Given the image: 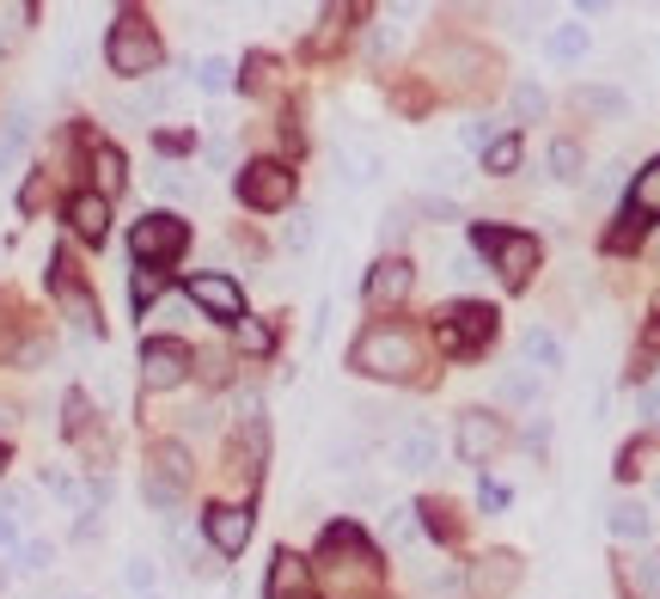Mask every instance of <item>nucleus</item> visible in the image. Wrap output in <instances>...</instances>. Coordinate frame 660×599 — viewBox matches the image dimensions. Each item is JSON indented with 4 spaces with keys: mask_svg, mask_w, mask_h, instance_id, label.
<instances>
[{
    "mask_svg": "<svg viewBox=\"0 0 660 599\" xmlns=\"http://www.w3.org/2000/svg\"><path fill=\"white\" fill-rule=\"evenodd\" d=\"M123 582L135 587L141 599H147V594H154V563H147V556H129V568H123Z\"/></svg>",
    "mask_w": 660,
    "mask_h": 599,
    "instance_id": "nucleus-36",
    "label": "nucleus"
},
{
    "mask_svg": "<svg viewBox=\"0 0 660 599\" xmlns=\"http://www.w3.org/2000/svg\"><path fill=\"white\" fill-rule=\"evenodd\" d=\"M49 288H56V300H62V312L80 324V331H98V300L86 288H80L74 276H68V263H56V276H49Z\"/></svg>",
    "mask_w": 660,
    "mask_h": 599,
    "instance_id": "nucleus-16",
    "label": "nucleus"
},
{
    "mask_svg": "<svg viewBox=\"0 0 660 599\" xmlns=\"http://www.w3.org/2000/svg\"><path fill=\"white\" fill-rule=\"evenodd\" d=\"M587 166V154L575 147V141H551V178H563V184H575Z\"/></svg>",
    "mask_w": 660,
    "mask_h": 599,
    "instance_id": "nucleus-25",
    "label": "nucleus"
},
{
    "mask_svg": "<svg viewBox=\"0 0 660 599\" xmlns=\"http://www.w3.org/2000/svg\"><path fill=\"white\" fill-rule=\"evenodd\" d=\"M514 568H520V563H514L507 551H490L483 563H471V575H465V594H471V599H502L507 582H514Z\"/></svg>",
    "mask_w": 660,
    "mask_h": 599,
    "instance_id": "nucleus-14",
    "label": "nucleus"
},
{
    "mask_svg": "<svg viewBox=\"0 0 660 599\" xmlns=\"http://www.w3.org/2000/svg\"><path fill=\"white\" fill-rule=\"evenodd\" d=\"M410 215L434 220V227H453V220H465V215H459V202H453V196H416V202H410Z\"/></svg>",
    "mask_w": 660,
    "mask_h": 599,
    "instance_id": "nucleus-27",
    "label": "nucleus"
},
{
    "mask_svg": "<svg viewBox=\"0 0 660 599\" xmlns=\"http://www.w3.org/2000/svg\"><path fill=\"white\" fill-rule=\"evenodd\" d=\"M239 343H245V349H269V324H257V319H239Z\"/></svg>",
    "mask_w": 660,
    "mask_h": 599,
    "instance_id": "nucleus-39",
    "label": "nucleus"
},
{
    "mask_svg": "<svg viewBox=\"0 0 660 599\" xmlns=\"http://www.w3.org/2000/svg\"><path fill=\"white\" fill-rule=\"evenodd\" d=\"M624 582L636 599H660V551H643L624 563Z\"/></svg>",
    "mask_w": 660,
    "mask_h": 599,
    "instance_id": "nucleus-19",
    "label": "nucleus"
},
{
    "mask_svg": "<svg viewBox=\"0 0 660 599\" xmlns=\"http://www.w3.org/2000/svg\"><path fill=\"white\" fill-rule=\"evenodd\" d=\"M147 477L154 483H166V490H178L184 495V483H190V453L178 441H159L154 453H147Z\"/></svg>",
    "mask_w": 660,
    "mask_h": 599,
    "instance_id": "nucleus-18",
    "label": "nucleus"
},
{
    "mask_svg": "<svg viewBox=\"0 0 660 599\" xmlns=\"http://www.w3.org/2000/svg\"><path fill=\"white\" fill-rule=\"evenodd\" d=\"M490 337H495V307H483V300H459V307L441 312V343H446L453 355L483 349Z\"/></svg>",
    "mask_w": 660,
    "mask_h": 599,
    "instance_id": "nucleus-6",
    "label": "nucleus"
},
{
    "mask_svg": "<svg viewBox=\"0 0 660 599\" xmlns=\"http://www.w3.org/2000/svg\"><path fill=\"white\" fill-rule=\"evenodd\" d=\"M629 208L648 220H660V159H648L643 171H636V184H629Z\"/></svg>",
    "mask_w": 660,
    "mask_h": 599,
    "instance_id": "nucleus-22",
    "label": "nucleus"
},
{
    "mask_svg": "<svg viewBox=\"0 0 660 599\" xmlns=\"http://www.w3.org/2000/svg\"><path fill=\"white\" fill-rule=\"evenodd\" d=\"M605 532L624 538V544H643V538H655V514H648V502H636V495H617V502L605 507Z\"/></svg>",
    "mask_w": 660,
    "mask_h": 599,
    "instance_id": "nucleus-13",
    "label": "nucleus"
},
{
    "mask_svg": "<svg viewBox=\"0 0 660 599\" xmlns=\"http://www.w3.org/2000/svg\"><path fill=\"white\" fill-rule=\"evenodd\" d=\"M196 86H202V93H227V86H232V68L220 62V56H208V62L196 68Z\"/></svg>",
    "mask_w": 660,
    "mask_h": 599,
    "instance_id": "nucleus-32",
    "label": "nucleus"
},
{
    "mask_svg": "<svg viewBox=\"0 0 660 599\" xmlns=\"http://www.w3.org/2000/svg\"><path fill=\"white\" fill-rule=\"evenodd\" d=\"M105 62H110V74H123V80H147L159 62H166V44H159V32L141 13H123L117 25H110Z\"/></svg>",
    "mask_w": 660,
    "mask_h": 599,
    "instance_id": "nucleus-2",
    "label": "nucleus"
},
{
    "mask_svg": "<svg viewBox=\"0 0 660 599\" xmlns=\"http://www.w3.org/2000/svg\"><path fill=\"white\" fill-rule=\"evenodd\" d=\"M520 355L532 361L538 373H556V368H563V343H556L551 331H538V324H532V331L520 337Z\"/></svg>",
    "mask_w": 660,
    "mask_h": 599,
    "instance_id": "nucleus-20",
    "label": "nucleus"
},
{
    "mask_svg": "<svg viewBox=\"0 0 660 599\" xmlns=\"http://www.w3.org/2000/svg\"><path fill=\"white\" fill-rule=\"evenodd\" d=\"M471 245L490 257V269L507 288H526L538 269V239L532 232H507V227H471Z\"/></svg>",
    "mask_w": 660,
    "mask_h": 599,
    "instance_id": "nucleus-3",
    "label": "nucleus"
},
{
    "mask_svg": "<svg viewBox=\"0 0 660 599\" xmlns=\"http://www.w3.org/2000/svg\"><path fill=\"white\" fill-rule=\"evenodd\" d=\"M514 166H520V135H495L490 147H483V171H490V178H507Z\"/></svg>",
    "mask_w": 660,
    "mask_h": 599,
    "instance_id": "nucleus-24",
    "label": "nucleus"
},
{
    "mask_svg": "<svg viewBox=\"0 0 660 599\" xmlns=\"http://www.w3.org/2000/svg\"><path fill=\"white\" fill-rule=\"evenodd\" d=\"M636 410H643L648 422H660V380H655V385H643V398H636Z\"/></svg>",
    "mask_w": 660,
    "mask_h": 599,
    "instance_id": "nucleus-40",
    "label": "nucleus"
},
{
    "mask_svg": "<svg viewBox=\"0 0 660 599\" xmlns=\"http://www.w3.org/2000/svg\"><path fill=\"white\" fill-rule=\"evenodd\" d=\"M190 300H196L208 319H220V324L245 319V293H239V281H232V276H190Z\"/></svg>",
    "mask_w": 660,
    "mask_h": 599,
    "instance_id": "nucleus-12",
    "label": "nucleus"
},
{
    "mask_svg": "<svg viewBox=\"0 0 660 599\" xmlns=\"http://www.w3.org/2000/svg\"><path fill=\"white\" fill-rule=\"evenodd\" d=\"M568 105L587 110V117H617V110H624V93H612V86H575Z\"/></svg>",
    "mask_w": 660,
    "mask_h": 599,
    "instance_id": "nucleus-23",
    "label": "nucleus"
},
{
    "mask_svg": "<svg viewBox=\"0 0 660 599\" xmlns=\"http://www.w3.org/2000/svg\"><path fill=\"white\" fill-rule=\"evenodd\" d=\"M68 220H74V232L86 239V245H98L110 232V202L98 196V190H80L74 202H68Z\"/></svg>",
    "mask_w": 660,
    "mask_h": 599,
    "instance_id": "nucleus-17",
    "label": "nucleus"
},
{
    "mask_svg": "<svg viewBox=\"0 0 660 599\" xmlns=\"http://www.w3.org/2000/svg\"><path fill=\"white\" fill-rule=\"evenodd\" d=\"M202 532H208V544H215V551L232 563V556L251 544V507H239V502L208 507V514H202Z\"/></svg>",
    "mask_w": 660,
    "mask_h": 599,
    "instance_id": "nucleus-10",
    "label": "nucleus"
},
{
    "mask_svg": "<svg viewBox=\"0 0 660 599\" xmlns=\"http://www.w3.org/2000/svg\"><path fill=\"white\" fill-rule=\"evenodd\" d=\"M239 202H245V208H257V215H276V208H288V202H293V171L276 166V159H251V166L239 171Z\"/></svg>",
    "mask_w": 660,
    "mask_h": 599,
    "instance_id": "nucleus-5",
    "label": "nucleus"
},
{
    "mask_svg": "<svg viewBox=\"0 0 660 599\" xmlns=\"http://www.w3.org/2000/svg\"><path fill=\"white\" fill-rule=\"evenodd\" d=\"M159 288H166V276H159V269H135V288H129V293H135V312L154 307V293H159Z\"/></svg>",
    "mask_w": 660,
    "mask_h": 599,
    "instance_id": "nucleus-34",
    "label": "nucleus"
},
{
    "mask_svg": "<svg viewBox=\"0 0 660 599\" xmlns=\"http://www.w3.org/2000/svg\"><path fill=\"white\" fill-rule=\"evenodd\" d=\"M434 459H441V429L434 422H404L392 434V465L398 471H434Z\"/></svg>",
    "mask_w": 660,
    "mask_h": 599,
    "instance_id": "nucleus-11",
    "label": "nucleus"
},
{
    "mask_svg": "<svg viewBox=\"0 0 660 599\" xmlns=\"http://www.w3.org/2000/svg\"><path fill=\"white\" fill-rule=\"evenodd\" d=\"M190 380V349L178 337H154L141 343V385L147 392H171V385Z\"/></svg>",
    "mask_w": 660,
    "mask_h": 599,
    "instance_id": "nucleus-8",
    "label": "nucleus"
},
{
    "mask_svg": "<svg viewBox=\"0 0 660 599\" xmlns=\"http://www.w3.org/2000/svg\"><path fill=\"white\" fill-rule=\"evenodd\" d=\"M154 190H159V196H171V202H190V196H196V184H190L184 171H159Z\"/></svg>",
    "mask_w": 660,
    "mask_h": 599,
    "instance_id": "nucleus-35",
    "label": "nucleus"
},
{
    "mask_svg": "<svg viewBox=\"0 0 660 599\" xmlns=\"http://www.w3.org/2000/svg\"><path fill=\"white\" fill-rule=\"evenodd\" d=\"M453 446H459L465 465H490L507 446V422L495 410H459V429H453Z\"/></svg>",
    "mask_w": 660,
    "mask_h": 599,
    "instance_id": "nucleus-7",
    "label": "nucleus"
},
{
    "mask_svg": "<svg viewBox=\"0 0 660 599\" xmlns=\"http://www.w3.org/2000/svg\"><path fill=\"white\" fill-rule=\"evenodd\" d=\"M459 587H465L459 568H429V575H422V594L429 599H446V594H459Z\"/></svg>",
    "mask_w": 660,
    "mask_h": 599,
    "instance_id": "nucleus-31",
    "label": "nucleus"
},
{
    "mask_svg": "<svg viewBox=\"0 0 660 599\" xmlns=\"http://www.w3.org/2000/svg\"><path fill=\"white\" fill-rule=\"evenodd\" d=\"M13 422H19V416H13V410H7V404H0V429H13Z\"/></svg>",
    "mask_w": 660,
    "mask_h": 599,
    "instance_id": "nucleus-42",
    "label": "nucleus"
},
{
    "mask_svg": "<svg viewBox=\"0 0 660 599\" xmlns=\"http://www.w3.org/2000/svg\"><path fill=\"white\" fill-rule=\"evenodd\" d=\"M190 245V227L178 215H147L129 227V257L141 263V269H154V263H178Z\"/></svg>",
    "mask_w": 660,
    "mask_h": 599,
    "instance_id": "nucleus-4",
    "label": "nucleus"
},
{
    "mask_svg": "<svg viewBox=\"0 0 660 599\" xmlns=\"http://www.w3.org/2000/svg\"><path fill=\"white\" fill-rule=\"evenodd\" d=\"M551 110V98H544V86H532V80H520L514 86V117H526V123H538Z\"/></svg>",
    "mask_w": 660,
    "mask_h": 599,
    "instance_id": "nucleus-29",
    "label": "nucleus"
},
{
    "mask_svg": "<svg viewBox=\"0 0 660 599\" xmlns=\"http://www.w3.org/2000/svg\"><path fill=\"white\" fill-rule=\"evenodd\" d=\"M49 563H56V544H49V538H32V544H19V551H13L19 575H44Z\"/></svg>",
    "mask_w": 660,
    "mask_h": 599,
    "instance_id": "nucleus-26",
    "label": "nucleus"
},
{
    "mask_svg": "<svg viewBox=\"0 0 660 599\" xmlns=\"http://www.w3.org/2000/svg\"><path fill=\"white\" fill-rule=\"evenodd\" d=\"M0 551H19V520L13 514H0Z\"/></svg>",
    "mask_w": 660,
    "mask_h": 599,
    "instance_id": "nucleus-41",
    "label": "nucleus"
},
{
    "mask_svg": "<svg viewBox=\"0 0 660 599\" xmlns=\"http://www.w3.org/2000/svg\"><path fill=\"white\" fill-rule=\"evenodd\" d=\"M0 471H7V446H0Z\"/></svg>",
    "mask_w": 660,
    "mask_h": 599,
    "instance_id": "nucleus-43",
    "label": "nucleus"
},
{
    "mask_svg": "<svg viewBox=\"0 0 660 599\" xmlns=\"http://www.w3.org/2000/svg\"><path fill=\"white\" fill-rule=\"evenodd\" d=\"M490 141H495L490 117H471V123H459V147H490Z\"/></svg>",
    "mask_w": 660,
    "mask_h": 599,
    "instance_id": "nucleus-37",
    "label": "nucleus"
},
{
    "mask_svg": "<svg viewBox=\"0 0 660 599\" xmlns=\"http://www.w3.org/2000/svg\"><path fill=\"white\" fill-rule=\"evenodd\" d=\"M502 398L507 404H538V380L532 373H502Z\"/></svg>",
    "mask_w": 660,
    "mask_h": 599,
    "instance_id": "nucleus-33",
    "label": "nucleus"
},
{
    "mask_svg": "<svg viewBox=\"0 0 660 599\" xmlns=\"http://www.w3.org/2000/svg\"><path fill=\"white\" fill-rule=\"evenodd\" d=\"M331 471H355V459H361V441H331Z\"/></svg>",
    "mask_w": 660,
    "mask_h": 599,
    "instance_id": "nucleus-38",
    "label": "nucleus"
},
{
    "mask_svg": "<svg viewBox=\"0 0 660 599\" xmlns=\"http://www.w3.org/2000/svg\"><path fill=\"white\" fill-rule=\"evenodd\" d=\"M349 368L368 373V380H410L422 368V343L404 324H373L368 337L349 349Z\"/></svg>",
    "mask_w": 660,
    "mask_h": 599,
    "instance_id": "nucleus-1",
    "label": "nucleus"
},
{
    "mask_svg": "<svg viewBox=\"0 0 660 599\" xmlns=\"http://www.w3.org/2000/svg\"><path fill=\"white\" fill-rule=\"evenodd\" d=\"M93 171H98V196L105 202L129 184V159L117 154V147H93Z\"/></svg>",
    "mask_w": 660,
    "mask_h": 599,
    "instance_id": "nucleus-21",
    "label": "nucleus"
},
{
    "mask_svg": "<svg viewBox=\"0 0 660 599\" xmlns=\"http://www.w3.org/2000/svg\"><path fill=\"white\" fill-rule=\"evenodd\" d=\"M575 56H587V25H563V32H551V62H575Z\"/></svg>",
    "mask_w": 660,
    "mask_h": 599,
    "instance_id": "nucleus-28",
    "label": "nucleus"
},
{
    "mask_svg": "<svg viewBox=\"0 0 660 599\" xmlns=\"http://www.w3.org/2000/svg\"><path fill=\"white\" fill-rule=\"evenodd\" d=\"M68 599H86V594H68Z\"/></svg>",
    "mask_w": 660,
    "mask_h": 599,
    "instance_id": "nucleus-44",
    "label": "nucleus"
},
{
    "mask_svg": "<svg viewBox=\"0 0 660 599\" xmlns=\"http://www.w3.org/2000/svg\"><path fill=\"white\" fill-rule=\"evenodd\" d=\"M147 599H159V594H147Z\"/></svg>",
    "mask_w": 660,
    "mask_h": 599,
    "instance_id": "nucleus-46",
    "label": "nucleus"
},
{
    "mask_svg": "<svg viewBox=\"0 0 660 599\" xmlns=\"http://www.w3.org/2000/svg\"><path fill=\"white\" fill-rule=\"evenodd\" d=\"M312 594V563L293 551H276L269 563V599H307Z\"/></svg>",
    "mask_w": 660,
    "mask_h": 599,
    "instance_id": "nucleus-15",
    "label": "nucleus"
},
{
    "mask_svg": "<svg viewBox=\"0 0 660 599\" xmlns=\"http://www.w3.org/2000/svg\"><path fill=\"white\" fill-rule=\"evenodd\" d=\"M416 520H422L416 507H392V514H385V544H410V538H416Z\"/></svg>",
    "mask_w": 660,
    "mask_h": 599,
    "instance_id": "nucleus-30",
    "label": "nucleus"
},
{
    "mask_svg": "<svg viewBox=\"0 0 660 599\" xmlns=\"http://www.w3.org/2000/svg\"><path fill=\"white\" fill-rule=\"evenodd\" d=\"M410 288H416V263L410 257H385V263H373V269H368L361 300H368L373 312H392V307L410 300Z\"/></svg>",
    "mask_w": 660,
    "mask_h": 599,
    "instance_id": "nucleus-9",
    "label": "nucleus"
},
{
    "mask_svg": "<svg viewBox=\"0 0 660 599\" xmlns=\"http://www.w3.org/2000/svg\"><path fill=\"white\" fill-rule=\"evenodd\" d=\"M655 490H660V477H655Z\"/></svg>",
    "mask_w": 660,
    "mask_h": 599,
    "instance_id": "nucleus-45",
    "label": "nucleus"
}]
</instances>
